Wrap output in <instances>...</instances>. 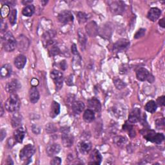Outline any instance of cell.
<instances>
[{"label":"cell","instance_id":"obj_1","mask_svg":"<svg viewBox=\"0 0 165 165\" xmlns=\"http://www.w3.org/2000/svg\"><path fill=\"white\" fill-rule=\"evenodd\" d=\"M21 101L18 95L15 93L12 94L5 102V108L9 112H16L20 109Z\"/></svg>","mask_w":165,"mask_h":165},{"label":"cell","instance_id":"obj_2","mask_svg":"<svg viewBox=\"0 0 165 165\" xmlns=\"http://www.w3.org/2000/svg\"><path fill=\"white\" fill-rule=\"evenodd\" d=\"M2 44L3 48L7 52L13 51L16 47V41L12 34L8 32L2 38Z\"/></svg>","mask_w":165,"mask_h":165},{"label":"cell","instance_id":"obj_3","mask_svg":"<svg viewBox=\"0 0 165 165\" xmlns=\"http://www.w3.org/2000/svg\"><path fill=\"white\" fill-rule=\"evenodd\" d=\"M36 150L34 146L30 144L25 146L20 152V158L22 161L30 160L35 153Z\"/></svg>","mask_w":165,"mask_h":165},{"label":"cell","instance_id":"obj_4","mask_svg":"<svg viewBox=\"0 0 165 165\" xmlns=\"http://www.w3.org/2000/svg\"><path fill=\"white\" fill-rule=\"evenodd\" d=\"M136 77L138 80L141 81H149L150 83H152L154 81V78L146 68H140L136 72Z\"/></svg>","mask_w":165,"mask_h":165},{"label":"cell","instance_id":"obj_5","mask_svg":"<svg viewBox=\"0 0 165 165\" xmlns=\"http://www.w3.org/2000/svg\"><path fill=\"white\" fill-rule=\"evenodd\" d=\"M50 77L54 80L57 90L62 87L63 83V75L62 72L56 70H53L50 72Z\"/></svg>","mask_w":165,"mask_h":165},{"label":"cell","instance_id":"obj_6","mask_svg":"<svg viewBox=\"0 0 165 165\" xmlns=\"http://www.w3.org/2000/svg\"><path fill=\"white\" fill-rule=\"evenodd\" d=\"M62 141L63 144V146L65 147H70L73 144L74 137L72 135L69 134V130L63 129L62 130Z\"/></svg>","mask_w":165,"mask_h":165},{"label":"cell","instance_id":"obj_7","mask_svg":"<svg viewBox=\"0 0 165 165\" xmlns=\"http://www.w3.org/2000/svg\"><path fill=\"white\" fill-rule=\"evenodd\" d=\"M58 20L61 23L66 24L73 22L74 16L71 11H64L58 15Z\"/></svg>","mask_w":165,"mask_h":165},{"label":"cell","instance_id":"obj_8","mask_svg":"<svg viewBox=\"0 0 165 165\" xmlns=\"http://www.w3.org/2000/svg\"><path fill=\"white\" fill-rule=\"evenodd\" d=\"M112 12L116 14H120L125 11V5L122 2H113L110 5Z\"/></svg>","mask_w":165,"mask_h":165},{"label":"cell","instance_id":"obj_9","mask_svg":"<svg viewBox=\"0 0 165 165\" xmlns=\"http://www.w3.org/2000/svg\"><path fill=\"white\" fill-rule=\"evenodd\" d=\"M21 87L20 81L17 80H12L11 81L8 82L5 86V90L7 92L11 94L15 93Z\"/></svg>","mask_w":165,"mask_h":165},{"label":"cell","instance_id":"obj_10","mask_svg":"<svg viewBox=\"0 0 165 165\" xmlns=\"http://www.w3.org/2000/svg\"><path fill=\"white\" fill-rule=\"evenodd\" d=\"M130 45V42L128 40L126 39H119L114 45V50L119 53V52H123Z\"/></svg>","mask_w":165,"mask_h":165},{"label":"cell","instance_id":"obj_11","mask_svg":"<svg viewBox=\"0 0 165 165\" xmlns=\"http://www.w3.org/2000/svg\"><path fill=\"white\" fill-rule=\"evenodd\" d=\"M88 107L94 112H99L101 109L100 101L95 98H92L88 101Z\"/></svg>","mask_w":165,"mask_h":165},{"label":"cell","instance_id":"obj_12","mask_svg":"<svg viewBox=\"0 0 165 165\" xmlns=\"http://www.w3.org/2000/svg\"><path fill=\"white\" fill-rule=\"evenodd\" d=\"M141 120V111L140 110L135 108H134L128 116V121L130 123H136Z\"/></svg>","mask_w":165,"mask_h":165},{"label":"cell","instance_id":"obj_13","mask_svg":"<svg viewBox=\"0 0 165 165\" xmlns=\"http://www.w3.org/2000/svg\"><path fill=\"white\" fill-rule=\"evenodd\" d=\"M26 134V130L23 127H19L17 128L14 132V137L16 141L21 143L24 140Z\"/></svg>","mask_w":165,"mask_h":165},{"label":"cell","instance_id":"obj_14","mask_svg":"<svg viewBox=\"0 0 165 165\" xmlns=\"http://www.w3.org/2000/svg\"><path fill=\"white\" fill-rule=\"evenodd\" d=\"M161 14V12L158 8L153 7L150 9L149 13H148L147 17L148 18L151 20L152 21H155L156 20H158L159 19Z\"/></svg>","mask_w":165,"mask_h":165},{"label":"cell","instance_id":"obj_15","mask_svg":"<svg viewBox=\"0 0 165 165\" xmlns=\"http://www.w3.org/2000/svg\"><path fill=\"white\" fill-rule=\"evenodd\" d=\"M90 161L89 164H100L102 161V156L100 152L97 150L94 149L90 155Z\"/></svg>","mask_w":165,"mask_h":165},{"label":"cell","instance_id":"obj_16","mask_svg":"<svg viewBox=\"0 0 165 165\" xmlns=\"http://www.w3.org/2000/svg\"><path fill=\"white\" fill-rule=\"evenodd\" d=\"M61 150V146L59 144L53 143L48 145L47 148V154L50 157H53L55 155L57 154Z\"/></svg>","mask_w":165,"mask_h":165},{"label":"cell","instance_id":"obj_17","mask_svg":"<svg viewBox=\"0 0 165 165\" xmlns=\"http://www.w3.org/2000/svg\"><path fill=\"white\" fill-rule=\"evenodd\" d=\"M85 104L82 101H74L72 105V110L75 114H80L85 110Z\"/></svg>","mask_w":165,"mask_h":165},{"label":"cell","instance_id":"obj_18","mask_svg":"<svg viewBox=\"0 0 165 165\" xmlns=\"http://www.w3.org/2000/svg\"><path fill=\"white\" fill-rule=\"evenodd\" d=\"M60 113V105L59 104L54 101L52 103L50 110V116L52 118H55L57 117Z\"/></svg>","mask_w":165,"mask_h":165},{"label":"cell","instance_id":"obj_19","mask_svg":"<svg viewBox=\"0 0 165 165\" xmlns=\"http://www.w3.org/2000/svg\"><path fill=\"white\" fill-rule=\"evenodd\" d=\"M29 99L30 101L33 103L35 104L36 103L39 99V93L36 87H32L30 89L29 91Z\"/></svg>","mask_w":165,"mask_h":165},{"label":"cell","instance_id":"obj_20","mask_svg":"<svg viewBox=\"0 0 165 165\" xmlns=\"http://www.w3.org/2000/svg\"><path fill=\"white\" fill-rule=\"evenodd\" d=\"M26 63H27V57L22 54L17 56L14 60V65L18 69L23 68Z\"/></svg>","mask_w":165,"mask_h":165},{"label":"cell","instance_id":"obj_21","mask_svg":"<svg viewBox=\"0 0 165 165\" xmlns=\"http://www.w3.org/2000/svg\"><path fill=\"white\" fill-rule=\"evenodd\" d=\"M79 149L81 154H87L92 149V144L88 141H84L80 143Z\"/></svg>","mask_w":165,"mask_h":165},{"label":"cell","instance_id":"obj_22","mask_svg":"<svg viewBox=\"0 0 165 165\" xmlns=\"http://www.w3.org/2000/svg\"><path fill=\"white\" fill-rule=\"evenodd\" d=\"M12 72V68L11 65L6 64L4 65L1 68V76L3 78H6L11 76Z\"/></svg>","mask_w":165,"mask_h":165},{"label":"cell","instance_id":"obj_23","mask_svg":"<svg viewBox=\"0 0 165 165\" xmlns=\"http://www.w3.org/2000/svg\"><path fill=\"white\" fill-rule=\"evenodd\" d=\"M95 119L94 112L90 109L86 110L83 114V119L86 123H91Z\"/></svg>","mask_w":165,"mask_h":165},{"label":"cell","instance_id":"obj_24","mask_svg":"<svg viewBox=\"0 0 165 165\" xmlns=\"http://www.w3.org/2000/svg\"><path fill=\"white\" fill-rule=\"evenodd\" d=\"M35 12V7L33 5H29L25 6L23 8V11H22V14L25 16H31L33 15V14Z\"/></svg>","mask_w":165,"mask_h":165},{"label":"cell","instance_id":"obj_25","mask_svg":"<svg viewBox=\"0 0 165 165\" xmlns=\"http://www.w3.org/2000/svg\"><path fill=\"white\" fill-rule=\"evenodd\" d=\"M144 108L147 112L152 113H152H154L156 111V110H157L158 105L154 101L151 100L146 104Z\"/></svg>","mask_w":165,"mask_h":165},{"label":"cell","instance_id":"obj_26","mask_svg":"<svg viewBox=\"0 0 165 165\" xmlns=\"http://www.w3.org/2000/svg\"><path fill=\"white\" fill-rule=\"evenodd\" d=\"M123 129L125 131L128 132L130 137H134L135 136V132L134 129V126L128 123L127 121L125 122V123L123 126Z\"/></svg>","mask_w":165,"mask_h":165},{"label":"cell","instance_id":"obj_27","mask_svg":"<svg viewBox=\"0 0 165 165\" xmlns=\"http://www.w3.org/2000/svg\"><path fill=\"white\" fill-rule=\"evenodd\" d=\"M22 122V119L18 114H15L12 119V125L14 128L20 127Z\"/></svg>","mask_w":165,"mask_h":165},{"label":"cell","instance_id":"obj_28","mask_svg":"<svg viewBox=\"0 0 165 165\" xmlns=\"http://www.w3.org/2000/svg\"><path fill=\"white\" fill-rule=\"evenodd\" d=\"M114 142L117 146L121 147L126 143V139L123 136H117L114 139Z\"/></svg>","mask_w":165,"mask_h":165},{"label":"cell","instance_id":"obj_29","mask_svg":"<svg viewBox=\"0 0 165 165\" xmlns=\"http://www.w3.org/2000/svg\"><path fill=\"white\" fill-rule=\"evenodd\" d=\"M94 22H91L90 23H89L87 25H86V30H87V32L89 34V35L90 36L91 34V32H93V36L94 37L95 36V34H96L97 32L96 30H94V29H97V25H93Z\"/></svg>","mask_w":165,"mask_h":165},{"label":"cell","instance_id":"obj_30","mask_svg":"<svg viewBox=\"0 0 165 165\" xmlns=\"http://www.w3.org/2000/svg\"><path fill=\"white\" fill-rule=\"evenodd\" d=\"M155 134L156 133H155V132L154 131V130H148V131L144 134L145 135H144V137L146 139L147 141L153 143L154 138V136H155Z\"/></svg>","mask_w":165,"mask_h":165},{"label":"cell","instance_id":"obj_31","mask_svg":"<svg viewBox=\"0 0 165 165\" xmlns=\"http://www.w3.org/2000/svg\"><path fill=\"white\" fill-rule=\"evenodd\" d=\"M11 13L10 11V7L8 5L5 4L2 7V9H1V15H2V18H5L6 17H7L8 16H9Z\"/></svg>","mask_w":165,"mask_h":165},{"label":"cell","instance_id":"obj_32","mask_svg":"<svg viewBox=\"0 0 165 165\" xmlns=\"http://www.w3.org/2000/svg\"><path fill=\"white\" fill-rule=\"evenodd\" d=\"M164 135H163V134L156 133L154 138L153 143L159 144H161L164 141Z\"/></svg>","mask_w":165,"mask_h":165},{"label":"cell","instance_id":"obj_33","mask_svg":"<svg viewBox=\"0 0 165 165\" xmlns=\"http://www.w3.org/2000/svg\"><path fill=\"white\" fill-rule=\"evenodd\" d=\"M114 83L116 87L119 90L123 89L126 86V84L125 83V82H123L120 79H118V78H115V79L114 80Z\"/></svg>","mask_w":165,"mask_h":165},{"label":"cell","instance_id":"obj_34","mask_svg":"<svg viewBox=\"0 0 165 165\" xmlns=\"http://www.w3.org/2000/svg\"><path fill=\"white\" fill-rule=\"evenodd\" d=\"M8 19H9V21L12 25H14L16 22L17 20V11L16 9H13L11 11L9 17H8Z\"/></svg>","mask_w":165,"mask_h":165},{"label":"cell","instance_id":"obj_35","mask_svg":"<svg viewBox=\"0 0 165 165\" xmlns=\"http://www.w3.org/2000/svg\"><path fill=\"white\" fill-rule=\"evenodd\" d=\"M77 17L78 20H79V21L81 23L86 22L88 20L87 15L83 12H78L77 14Z\"/></svg>","mask_w":165,"mask_h":165},{"label":"cell","instance_id":"obj_36","mask_svg":"<svg viewBox=\"0 0 165 165\" xmlns=\"http://www.w3.org/2000/svg\"><path fill=\"white\" fill-rule=\"evenodd\" d=\"M146 32V30L144 29H141L139 30L135 34L134 36V38L135 39H139V38H141L142 37H143L144 36Z\"/></svg>","mask_w":165,"mask_h":165},{"label":"cell","instance_id":"obj_37","mask_svg":"<svg viewBox=\"0 0 165 165\" xmlns=\"http://www.w3.org/2000/svg\"><path fill=\"white\" fill-rule=\"evenodd\" d=\"M155 125L158 128H164V118L159 119L158 120L155 121Z\"/></svg>","mask_w":165,"mask_h":165},{"label":"cell","instance_id":"obj_38","mask_svg":"<svg viewBox=\"0 0 165 165\" xmlns=\"http://www.w3.org/2000/svg\"><path fill=\"white\" fill-rule=\"evenodd\" d=\"M50 53L51 56H56L59 53V49L57 47L55 46V45H53V47L50 50Z\"/></svg>","mask_w":165,"mask_h":165},{"label":"cell","instance_id":"obj_39","mask_svg":"<svg viewBox=\"0 0 165 165\" xmlns=\"http://www.w3.org/2000/svg\"><path fill=\"white\" fill-rule=\"evenodd\" d=\"M157 105H158L160 107H164V103H165V96L163 95L158 98L157 102H155Z\"/></svg>","mask_w":165,"mask_h":165},{"label":"cell","instance_id":"obj_40","mask_svg":"<svg viewBox=\"0 0 165 165\" xmlns=\"http://www.w3.org/2000/svg\"><path fill=\"white\" fill-rule=\"evenodd\" d=\"M79 34V39H80V43H81L82 46H85V44L86 43V38H85V36L84 35V34L79 32V34Z\"/></svg>","mask_w":165,"mask_h":165},{"label":"cell","instance_id":"obj_41","mask_svg":"<svg viewBox=\"0 0 165 165\" xmlns=\"http://www.w3.org/2000/svg\"><path fill=\"white\" fill-rule=\"evenodd\" d=\"M61 163H62V159H61V158L59 157L54 158L50 161V164L53 165H59Z\"/></svg>","mask_w":165,"mask_h":165},{"label":"cell","instance_id":"obj_42","mask_svg":"<svg viewBox=\"0 0 165 165\" xmlns=\"http://www.w3.org/2000/svg\"><path fill=\"white\" fill-rule=\"evenodd\" d=\"M30 84L34 87H36V86L39 85V81L36 78H33V79L31 80Z\"/></svg>","mask_w":165,"mask_h":165},{"label":"cell","instance_id":"obj_43","mask_svg":"<svg viewBox=\"0 0 165 165\" xmlns=\"http://www.w3.org/2000/svg\"><path fill=\"white\" fill-rule=\"evenodd\" d=\"M60 66H61V68H62V70H65L66 66H67L65 60H63V62H61V63H60Z\"/></svg>","mask_w":165,"mask_h":165},{"label":"cell","instance_id":"obj_44","mask_svg":"<svg viewBox=\"0 0 165 165\" xmlns=\"http://www.w3.org/2000/svg\"><path fill=\"white\" fill-rule=\"evenodd\" d=\"M7 23L3 22V20H2V21H1V30H2V31L3 32V31L7 29Z\"/></svg>","mask_w":165,"mask_h":165},{"label":"cell","instance_id":"obj_45","mask_svg":"<svg viewBox=\"0 0 165 165\" xmlns=\"http://www.w3.org/2000/svg\"><path fill=\"white\" fill-rule=\"evenodd\" d=\"M72 53L74 55L78 54L77 50V47H76V44H73L72 46Z\"/></svg>","mask_w":165,"mask_h":165},{"label":"cell","instance_id":"obj_46","mask_svg":"<svg viewBox=\"0 0 165 165\" xmlns=\"http://www.w3.org/2000/svg\"><path fill=\"white\" fill-rule=\"evenodd\" d=\"M72 76H71L70 77H69L68 78V80H66V84L69 86L71 85H72L73 83H72Z\"/></svg>","mask_w":165,"mask_h":165},{"label":"cell","instance_id":"obj_47","mask_svg":"<svg viewBox=\"0 0 165 165\" xmlns=\"http://www.w3.org/2000/svg\"><path fill=\"white\" fill-rule=\"evenodd\" d=\"M5 136H6V132L4 130H1V141H2L3 140V139L5 138Z\"/></svg>","mask_w":165,"mask_h":165},{"label":"cell","instance_id":"obj_48","mask_svg":"<svg viewBox=\"0 0 165 165\" xmlns=\"http://www.w3.org/2000/svg\"><path fill=\"white\" fill-rule=\"evenodd\" d=\"M164 18H162L161 20H160V21H159V25L161 26V27H163V28H164V27H165V25H164Z\"/></svg>","mask_w":165,"mask_h":165},{"label":"cell","instance_id":"obj_49","mask_svg":"<svg viewBox=\"0 0 165 165\" xmlns=\"http://www.w3.org/2000/svg\"><path fill=\"white\" fill-rule=\"evenodd\" d=\"M32 2V1H23L22 2V3L25 5H30L29 3H31Z\"/></svg>","mask_w":165,"mask_h":165},{"label":"cell","instance_id":"obj_50","mask_svg":"<svg viewBox=\"0 0 165 165\" xmlns=\"http://www.w3.org/2000/svg\"><path fill=\"white\" fill-rule=\"evenodd\" d=\"M8 162L7 163V164H13V162L12 161V159H11V158H9V159L8 160Z\"/></svg>","mask_w":165,"mask_h":165},{"label":"cell","instance_id":"obj_51","mask_svg":"<svg viewBox=\"0 0 165 165\" xmlns=\"http://www.w3.org/2000/svg\"><path fill=\"white\" fill-rule=\"evenodd\" d=\"M1 115H0V116H2L3 114V106H2V107H1Z\"/></svg>","mask_w":165,"mask_h":165}]
</instances>
